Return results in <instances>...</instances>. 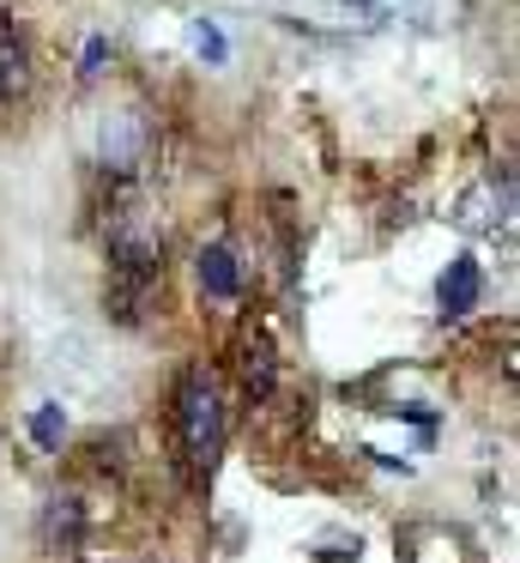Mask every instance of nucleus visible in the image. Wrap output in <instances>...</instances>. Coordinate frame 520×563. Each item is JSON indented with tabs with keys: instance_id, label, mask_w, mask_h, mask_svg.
<instances>
[{
	"instance_id": "nucleus-1",
	"label": "nucleus",
	"mask_w": 520,
	"mask_h": 563,
	"mask_svg": "<svg viewBox=\"0 0 520 563\" xmlns=\"http://www.w3.org/2000/svg\"><path fill=\"white\" fill-rule=\"evenodd\" d=\"M176 424H181V454L193 478H212L218 449H224V394L212 369H181L176 382Z\"/></svg>"
},
{
	"instance_id": "nucleus-2",
	"label": "nucleus",
	"mask_w": 520,
	"mask_h": 563,
	"mask_svg": "<svg viewBox=\"0 0 520 563\" xmlns=\"http://www.w3.org/2000/svg\"><path fill=\"white\" fill-rule=\"evenodd\" d=\"M97 158H103L109 176H133L145 158H152V122H145L140 110L109 115L103 134H97Z\"/></svg>"
},
{
	"instance_id": "nucleus-3",
	"label": "nucleus",
	"mask_w": 520,
	"mask_h": 563,
	"mask_svg": "<svg viewBox=\"0 0 520 563\" xmlns=\"http://www.w3.org/2000/svg\"><path fill=\"white\" fill-rule=\"evenodd\" d=\"M478 297H484V267H478V261H472V255L447 261V273L435 279V309H442V321L472 316V309H478Z\"/></svg>"
},
{
	"instance_id": "nucleus-4",
	"label": "nucleus",
	"mask_w": 520,
	"mask_h": 563,
	"mask_svg": "<svg viewBox=\"0 0 520 563\" xmlns=\"http://www.w3.org/2000/svg\"><path fill=\"white\" fill-rule=\"evenodd\" d=\"M36 539H43V551H55V558H73L79 539H85V503L79 497H48Z\"/></svg>"
},
{
	"instance_id": "nucleus-5",
	"label": "nucleus",
	"mask_w": 520,
	"mask_h": 563,
	"mask_svg": "<svg viewBox=\"0 0 520 563\" xmlns=\"http://www.w3.org/2000/svg\"><path fill=\"white\" fill-rule=\"evenodd\" d=\"M193 273H200V291L206 297H242V261H236V249L230 243H206L200 249V261H193Z\"/></svg>"
},
{
	"instance_id": "nucleus-6",
	"label": "nucleus",
	"mask_w": 520,
	"mask_h": 563,
	"mask_svg": "<svg viewBox=\"0 0 520 563\" xmlns=\"http://www.w3.org/2000/svg\"><path fill=\"white\" fill-rule=\"evenodd\" d=\"M24 86H31V49H24L12 13L0 7V98H19Z\"/></svg>"
},
{
	"instance_id": "nucleus-7",
	"label": "nucleus",
	"mask_w": 520,
	"mask_h": 563,
	"mask_svg": "<svg viewBox=\"0 0 520 563\" xmlns=\"http://www.w3.org/2000/svg\"><path fill=\"white\" fill-rule=\"evenodd\" d=\"M273 382H278L273 345H266V340H248V345H242V394H248V406H261L266 394H273Z\"/></svg>"
},
{
	"instance_id": "nucleus-8",
	"label": "nucleus",
	"mask_w": 520,
	"mask_h": 563,
	"mask_svg": "<svg viewBox=\"0 0 520 563\" xmlns=\"http://www.w3.org/2000/svg\"><path fill=\"white\" fill-rule=\"evenodd\" d=\"M188 43H193V55H200L206 67H224L230 43H224V31H218L212 19H193V25H188Z\"/></svg>"
},
{
	"instance_id": "nucleus-9",
	"label": "nucleus",
	"mask_w": 520,
	"mask_h": 563,
	"mask_svg": "<svg viewBox=\"0 0 520 563\" xmlns=\"http://www.w3.org/2000/svg\"><path fill=\"white\" fill-rule=\"evenodd\" d=\"M60 430H67V418H60V406H55V400L31 412V437H36V449H60Z\"/></svg>"
},
{
	"instance_id": "nucleus-10",
	"label": "nucleus",
	"mask_w": 520,
	"mask_h": 563,
	"mask_svg": "<svg viewBox=\"0 0 520 563\" xmlns=\"http://www.w3.org/2000/svg\"><path fill=\"white\" fill-rule=\"evenodd\" d=\"M109 67V37H91L85 43V62H79V79H103Z\"/></svg>"
},
{
	"instance_id": "nucleus-11",
	"label": "nucleus",
	"mask_w": 520,
	"mask_h": 563,
	"mask_svg": "<svg viewBox=\"0 0 520 563\" xmlns=\"http://www.w3.org/2000/svg\"><path fill=\"white\" fill-rule=\"evenodd\" d=\"M321 558H327V563H357V539H333Z\"/></svg>"
}]
</instances>
